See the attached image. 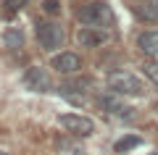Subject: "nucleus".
I'll return each mask as SVG.
<instances>
[{
    "label": "nucleus",
    "mask_w": 158,
    "mask_h": 155,
    "mask_svg": "<svg viewBox=\"0 0 158 155\" xmlns=\"http://www.w3.org/2000/svg\"><path fill=\"white\" fill-rule=\"evenodd\" d=\"M77 18L85 24V27H100V29H111L113 21H116L111 6H108L106 0H90L85 6H79Z\"/></svg>",
    "instance_id": "1"
},
{
    "label": "nucleus",
    "mask_w": 158,
    "mask_h": 155,
    "mask_svg": "<svg viewBox=\"0 0 158 155\" xmlns=\"http://www.w3.org/2000/svg\"><path fill=\"white\" fill-rule=\"evenodd\" d=\"M106 84L116 95H127V97H142L145 95V82L129 71H111L106 76Z\"/></svg>",
    "instance_id": "2"
},
{
    "label": "nucleus",
    "mask_w": 158,
    "mask_h": 155,
    "mask_svg": "<svg viewBox=\"0 0 158 155\" xmlns=\"http://www.w3.org/2000/svg\"><path fill=\"white\" fill-rule=\"evenodd\" d=\"M34 34H37L40 47H45V50L61 47L63 39H66V34H63L61 24H58V21H50V18H42V21L34 24Z\"/></svg>",
    "instance_id": "3"
},
{
    "label": "nucleus",
    "mask_w": 158,
    "mask_h": 155,
    "mask_svg": "<svg viewBox=\"0 0 158 155\" xmlns=\"http://www.w3.org/2000/svg\"><path fill=\"white\" fill-rule=\"evenodd\" d=\"M58 124L63 126V132H66V134L79 137V139L92 137V134H95V121L87 118V116H82V113H61V116H58Z\"/></svg>",
    "instance_id": "4"
},
{
    "label": "nucleus",
    "mask_w": 158,
    "mask_h": 155,
    "mask_svg": "<svg viewBox=\"0 0 158 155\" xmlns=\"http://www.w3.org/2000/svg\"><path fill=\"white\" fill-rule=\"evenodd\" d=\"M95 105L100 108L103 113H108V116H118V118H129V116H132V108L127 105L116 92H111V89H108V92L95 95Z\"/></svg>",
    "instance_id": "5"
},
{
    "label": "nucleus",
    "mask_w": 158,
    "mask_h": 155,
    "mask_svg": "<svg viewBox=\"0 0 158 155\" xmlns=\"http://www.w3.org/2000/svg\"><path fill=\"white\" fill-rule=\"evenodd\" d=\"M77 45L79 47H100V45H106L108 42V29H100V27H79L77 29Z\"/></svg>",
    "instance_id": "6"
},
{
    "label": "nucleus",
    "mask_w": 158,
    "mask_h": 155,
    "mask_svg": "<svg viewBox=\"0 0 158 155\" xmlns=\"http://www.w3.org/2000/svg\"><path fill=\"white\" fill-rule=\"evenodd\" d=\"M50 68L58 74H63V76H69V74H79L82 71V58L77 55V53H71V50H63V53H58V55L50 58Z\"/></svg>",
    "instance_id": "7"
},
{
    "label": "nucleus",
    "mask_w": 158,
    "mask_h": 155,
    "mask_svg": "<svg viewBox=\"0 0 158 155\" xmlns=\"http://www.w3.org/2000/svg\"><path fill=\"white\" fill-rule=\"evenodd\" d=\"M24 87L32 89V92H48V89H53L50 74L42 66H29L27 71H24Z\"/></svg>",
    "instance_id": "8"
},
{
    "label": "nucleus",
    "mask_w": 158,
    "mask_h": 155,
    "mask_svg": "<svg viewBox=\"0 0 158 155\" xmlns=\"http://www.w3.org/2000/svg\"><path fill=\"white\" fill-rule=\"evenodd\" d=\"M90 92H92V82L90 79H74V82H66L61 87V95L66 100H71V103H77V105H82Z\"/></svg>",
    "instance_id": "9"
},
{
    "label": "nucleus",
    "mask_w": 158,
    "mask_h": 155,
    "mask_svg": "<svg viewBox=\"0 0 158 155\" xmlns=\"http://www.w3.org/2000/svg\"><path fill=\"white\" fill-rule=\"evenodd\" d=\"M132 8L145 21H158V0H135Z\"/></svg>",
    "instance_id": "10"
},
{
    "label": "nucleus",
    "mask_w": 158,
    "mask_h": 155,
    "mask_svg": "<svg viewBox=\"0 0 158 155\" xmlns=\"http://www.w3.org/2000/svg\"><path fill=\"white\" fill-rule=\"evenodd\" d=\"M137 47L145 55H158V29H148L137 37Z\"/></svg>",
    "instance_id": "11"
},
{
    "label": "nucleus",
    "mask_w": 158,
    "mask_h": 155,
    "mask_svg": "<svg viewBox=\"0 0 158 155\" xmlns=\"http://www.w3.org/2000/svg\"><path fill=\"white\" fill-rule=\"evenodd\" d=\"M3 45H6V50H11V53H19V50L24 47V32L16 27H8L6 34H3Z\"/></svg>",
    "instance_id": "12"
},
{
    "label": "nucleus",
    "mask_w": 158,
    "mask_h": 155,
    "mask_svg": "<svg viewBox=\"0 0 158 155\" xmlns=\"http://www.w3.org/2000/svg\"><path fill=\"white\" fill-rule=\"evenodd\" d=\"M79 137H71V134H63V137L56 139V147L58 153H71V155H85V147L77 142Z\"/></svg>",
    "instance_id": "13"
},
{
    "label": "nucleus",
    "mask_w": 158,
    "mask_h": 155,
    "mask_svg": "<svg viewBox=\"0 0 158 155\" xmlns=\"http://www.w3.org/2000/svg\"><path fill=\"white\" fill-rule=\"evenodd\" d=\"M137 145H142V137L140 134H124V137L121 139H116V142H113V153H129V150H135Z\"/></svg>",
    "instance_id": "14"
},
{
    "label": "nucleus",
    "mask_w": 158,
    "mask_h": 155,
    "mask_svg": "<svg viewBox=\"0 0 158 155\" xmlns=\"http://www.w3.org/2000/svg\"><path fill=\"white\" fill-rule=\"evenodd\" d=\"M29 0H3V16L6 18H13L24 6H27Z\"/></svg>",
    "instance_id": "15"
},
{
    "label": "nucleus",
    "mask_w": 158,
    "mask_h": 155,
    "mask_svg": "<svg viewBox=\"0 0 158 155\" xmlns=\"http://www.w3.org/2000/svg\"><path fill=\"white\" fill-rule=\"evenodd\" d=\"M142 74H145V76L158 87V61H156V58H150V61L142 63Z\"/></svg>",
    "instance_id": "16"
},
{
    "label": "nucleus",
    "mask_w": 158,
    "mask_h": 155,
    "mask_svg": "<svg viewBox=\"0 0 158 155\" xmlns=\"http://www.w3.org/2000/svg\"><path fill=\"white\" fill-rule=\"evenodd\" d=\"M42 11L50 13V16H58V11H61V3H58V0H45V3H42Z\"/></svg>",
    "instance_id": "17"
},
{
    "label": "nucleus",
    "mask_w": 158,
    "mask_h": 155,
    "mask_svg": "<svg viewBox=\"0 0 158 155\" xmlns=\"http://www.w3.org/2000/svg\"><path fill=\"white\" fill-rule=\"evenodd\" d=\"M0 155H8V153H6V150H0Z\"/></svg>",
    "instance_id": "18"
},
{
    "label": "nucleus",
    "mask_w": 158,
    "mask_h": 155,
    "mask_svg": "<svg viewBox=\"0 0 158 155\" xmlns=\"http://www.w3.org/2000/svg\"><path fill=\"white\" fill-rule=\"evenodd\" d=\"M150 155H158V153H150Z\"/></svg>",
    "instance_id": "19"
}]
</instances>
